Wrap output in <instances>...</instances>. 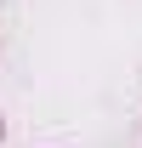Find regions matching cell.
<instances>
[{"mask_svg": "<svg viewBox=\"0 0 142 148\" xmlns=\"http://www.w3.org/2000/svg\"><path fill=\"white\" fill-rule=\"evenodd\" d=\"M0 137H6V120H0Z\"/></svg>", "mask_w": 142, "mask_h": 148, "instance_id": "cell-1", "label": "cell"}]
</instances>
